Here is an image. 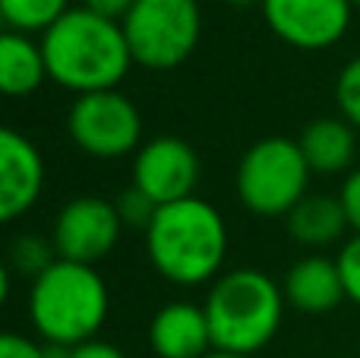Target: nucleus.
<instances>
[{
    "label": "nucleus",
    "instance_id": "nucleus-18",
    "mask_svg": "<svg viewBox=\"0 0 360 358\" xmlns=\"http://www.w3.org/2000/svg\"><path fill=\"white\" fill-rule=\"evenodd\" d=\"M57 260L60 257H57L54 245H48V241L38 238V235H19V238L10 245L13 270H16L19 276H29L32 283H35L41 273H48Z\"/></svg>",
    "mask_w": 360,
    "mask_h": 358
},
{
    "label": "nucleus",
    "instance_id": "nucleus-26",
    "mask_svg": "<svg viewBox=\"0 0 360 358\" xmlns=\"http://www.w3.org/2000/svg\"><path fill=\"white\" fill-rule=\"evenodd\" d=\"M202 358H250V355H234V352H218V349H212V352Z\"/></svg>",
    "mask_w": 360,
    "mask_h": 358
},
{
    "label": "nucleus",
    "instance_id": "nucleus-1",
    "mask_svg": "<svg viewBox=\"0 0 360 358\" xmlns=\"http://www.w3.org/2000/svg\"><path fill=\"white\" fill-rule=\"evenodd\" d=\"M48 76L76 95L105 92L124 82L133 63L124 25L76 6L63 13L41 38Z\"/></svg>",
    "mask_w": 360,
    "mask_h": 358
},
{
    "label": "nucleus",
    "instance_id": "nucleus-20",
    "mask_svg": "<svg viewBox=\"0 0 360 358\" xmlns=\"http://www.w3.org/2000/svg\"><path fill=\"white\" fill-rule=\"evenodd\" d=\"M114 206H117L120 222H124V226H130V228H143V232H149L152 219H155V213H158V203L152 200V197H146L139 187L124 190V194H120L117 200H114Z\"/></svg>",
    "mask_w": 360,
    "mask_h": 358
},
{
    "label": "nucleus",
    "instance_id": "nucleus-14",
    "mask_svg": "<svg viewBox=\"0 0 360 358\" xmlns=\"http://www.w3.org/2000/svg\"><path fill=\"white\" fill-rule=\"evenodd\" d=\"M297 146L304 152L310 171L316 175H338L354 162V127L345 118H316L304 127L297 137Z\"/></svg>",
    "mask_w": 360,
    "mask_h": 358
},
{
    "label": "nucleus",
    "instance_id": "nucleus-23",
    "mask_svg": "<svg viewBox=\"0 0 360 358\" xmlns=\"http://www.w3.org/2000/svg\"><path fill=\"white\" fill-rule=\"evenodd\" d=\"M338 197H342V206H345V213H348L351 228L360 235V168L348 175V181H345Z\"/></svg>",
    "mask_w": 360,
    "mask_h": 358
},
{
    "label": "nucleus",
    "instance_id": "nucleus-25",
    "mask_svg": "<svg viewBox=\"0 0 360 358\" xmlns=\"http://www.w3.org/2000/svg\"><path fill=\"white\" fill-rule=\"evenodd\" d=\"M70 358H127L117 346L111 342H101V340H89L82 346H73L70 349Z\"/></svg>",
    "mask_w": 360,
    "mask_h": 358
},
{
    "label": "nucleus",
    "instance_id": "nucleus-4",
    "mask_svg": "<svg viewBox=\"0 0 360 358\" xmlns=\"http://www.w3.org/2000/svg\"><path fill=\"white\" fill-rule=\"evenodd\" d=\"M29 314L44 342L82 346L108 321V289L95 266L57 260L32 283Z\"/></svg>",
    "mask_w": 360,
    "mask_h": 358
},
{
    "label": "nucleus",
    "instance_id": "nucleus-24",
    "mask_svg": "<svg viewBox=\"0 0 360 358\" xmlns=\"http://www.w3.org/2000/svg\"><path fill=\"white\" fill-rule=\"evenodd\" d=\"M133 4H136V0H82L86 10L98 13V16H105V19H114V23H124L127 13L133 10Z\"/></svg>",
    "mask_w": 360,
    "mask_h": 358
},
{
    "label": "nucleus",
    "instance_id": "nucleus-7",
    "mask_svg": "<svg viewBox=\"0 0 360 358\" xmlns=\"http://www.w3.org/2000/svg\"><path fill=\"white\" fill-rule=\"evenodd\" d=\"M73 143L92 159H120L133 152L143 137V118L136 105L117 89L76 95L67 114Z\"/></svg>",
    "mask_w": 360,
    "mask_h": 358
},
{
    "label": "nucleus",
    "instance_id": "nucleus-6",
    "mask_svg": "<svg viewBox=\"0 0 360 358\" xmlns=\"http://www.w3.org/2000/svg\"><path fill=\"white\" fill-rule=\"evenodd\" d=\"M120 25L133 63L171 70L196 51L202 35V13L196 0H136Z\"/></svg>",
    "mask_w": 360,
    "mask_h": 358
},
{
    "label": "nucleus",
    "instance_id": "nucleus-8",
    "mask_svg": "<svg viewBox=\"0 0 360 358\" xmlns=\"http://www.w3.org/2000/svg\"><path fill=\"white\" fill-rule=\"evenodd\" d=\"M120 213L101 197H76L54 222V251L70 264L95 266L114 251L120 238Z\"/></svg>",
    "mask_w": 360,
    "mask_h": 358
},
{
    "label": "nucleus",
    "instance_id": "nucleus-13",
    "mask_svg": "<svg viewBox=\"0 0 360 358\" xmlns=\"http://www.w3.org/2000/svg\"><path fill=\"white\" fill-rule=\"evenodd\" d=\"M348 298L345 279L338 270V260L326 257H304L288 270L285 276V302L294 304L304 314H326L335 311Z\"/></svg>",
    "mask_w": 360,
    "mask_h": 358
},
{
    "label": "nucleus",
    "instance_id": "nucleus-5",
    "mask_svg": "<svg viewBox=\"0 0 360 358\" xmlns=\"http://www.w3.org/2000/svg\"><path fill=\"white\" fill-rule=\"evenodd\" d=\"M310 175L297 140L269 137L243 152L237 165V197L256 216H288L307 197Z\"/></svg>",
    "mask_w": 360,
    "mask_h": 358
},
{
    "label": "nucleus",
    "instance_id": "nucleus-9",
    "mask_svg": "<svg viewBox=\"0 0 360 358\" xmlns=\"http://www.w3.org/2000/svg\"><path fill=\"white\" fill-rule=\"evenodd\" d=\"M266 25L285 44L300 51H319L335 44L348 32L351 0H262Z\"/></svg>",
    "mask_w": 360,
    "mask_h": 358
},
{
    "label": "nucleus",
    "instance_id": "nucleus-3",
    "mask_svg": "<svg viewBox=\"0 0 360 358\" xmlns=\"http://www.w3.org/2000/svg\"><path fill=\"white\" fill-rule=\"evenodd\" d=\"M285 292L259 270H231L212 285L205 298V317L212 330V349L234 355H253L281 327Z\"/></svg>",
    "mask_w": 360,
    "mask_h": 358
},
{
    "label": "nucleus",
    "instance_id": "nucleus-21",
    "mask_svg": "<svg viewBox=\"0 0 360 358\" xmlns=\"http://www.w3.org/2000/svg\"><path fill=\"white\" fill-rule=\"evenodd\" d=\"M338 270H342L345 279V292L354 304H360V235H354V241L342 247L338 254Z\"/></svg>",
    "mask_w": 360,
    "mask_h": 358
},
{
    "label": "nucleus",
    "instance_id": "nucleus-15",
    "mask_svg": "<svg viewBox=\"0 0 360 358\" xmlns=\"http://www.w3.org/2000/svg\"><path fill=\"white\" fill-rule=\"evenodd\" d=\"M351 228L348 213L342 206V197H326V194H307L297 206L288 213V232L297 245L307 247H326L338 241Z\"/></svg>",
    "mask_w": 360,
    "mask_h": 358
},
{
    "label": "nucleus",
    "instance_id": "nucleus-16",
    "mask_svg": "<svg viewBox=\"0 0 360 358\" xmlns=\"http://www.w3.org/2000/svg\"><path fill=\"white\" fill-rule=\"evenodd\" d=\"M48 80V61L41 44L22 32H4L0 38V89L6 95H29Z\"/></svg>",
    "mask_w": 360,
    "mask_h": 358
},
{
    "label": "nucleus",
    "instance_id": "nucleus-2",
    "mask_svg": "<svg viewBox=\"0 0 360 358\" xmlns=\"http://www.w3.org/2000/svg\"><path fill=\"white\" fill-rule=\"evenodd\" d=\"M146 247L165 279L177 285H199L218 276L228 254V228L212 203L199 197L158 206Z\"/></svg>",
    "mask_w": 360,
    "mask_h": 358
},
{
    "label": "nucleus",
    "instance_id": "nucleus-27",
    "mask_svg": "<svg viewBox=\"0 0 360 358\" xmlns=\"http://www.w3.org/2000/svg\"><path fill=\"white\" fill-rule=\"evenodd\" d=\"M231 6H253V4H262V0H224Z\"/></svg>",
    "mask_w": 360,
    "mask_h": 358
},
{
    "label": "nucleus",
    "instance_id": "nucleus-28",
    "mask_svg": "<svg viewBox=\"0 0 360 358\" xmlns=\"http://www.w3.org/2000/svg\"><path fill=\"white\" fill-rule=\"evenodd\" d=\"M351 4H354V6H360V0H351Z\"/></svg>",
    "mask_w": 360,
    "mask_h": 358
},
{
    "label": "nucleus",
    "instance_id": "nucleus-19",
    "mask_svg": "<svg viewBox=\"0 0 360 358\" xmlns=\"http://www.w3.org/2000/svg\"><path fill=\"white\" fill-rule=\"evenodd\" d=\"M335 99H338V108H342V118L354 130H360V57L345 63V70L338 73Z\"/></svg>",
    "mask_w": 360,
    "mask_h": 358
},
{
    "label": "nucleus",
    "instance_id": "nucleus-22",
    "mask_svg": "<svg viewBox=\"0 0 360 358\" xmlns=\"http://www.w3.org/2000/svg\"><path fill=\"white\" fill-rule=\"evenodd\" d=\"M0 358H48V346H38L25 336L6 333L0 340Z\"/></svg>",
    "mask_w": 360,
    "mask_h": 358
},
{
    "label": "nucleus",
    "instance_id": "nucleus-11",
    "mask_svg": "<svg viewBox=\"0 0 360 358\" xmlns=\"http://www.w3.org/2000/svg\"><path fill=\"white\" fill-rule=\"evenodd\" d=\"M44 187V162L41 152L6 127L0 133V219L13 222L25 216Z\"/></svg>",
    "mask_w": 360,
    "mask_h": 358
},
{
    "label": "nucleus",
    "instance_id": "nucleus-10",
    "mask_svg": "<svg viewBox=\"0 0 360 358\" xmlns=\"http://www.w3.org/2000/svg\"><path fill=\"white\" fill-rule=\"evenodd\" d=\"M196 181H199V156L184 140L158 137L136 152L133 187H139L146 197H152L158 206L193 197Z\"/></svg>",
    "mask_w": 360,
    "mask_h": 358
},
{
    "label": "nucleus",
    "instance_id": "nucleus-12",
    "mask_svg": "<svg viewBox=\"0 0 360 358\" xmlns=\"http://www.w3.org/2000/svg\"><path fill=\"white\" fill-rule=\"evenodd\" d=\"M149 342L158 358H202L212 352V330L205 308L171 302L152 317Z\"/></svg>",
    "mask_w": 360,
    "mask_h": 358
},
{
    "label": "nucleus",
    "instance_id": "nucleus-17",
    "mask_svg": "<svg viewBox=\"0 0 360 358\" xmlns=\"http://www.w3.org/2000/svg\"><path fill=\"white\" fill-rule=\"evenodd\" d=\"M70 0H0V16L10 32H48L63 13H70Z\"/></svg>",
    "mask_w": 360,
    "mask_h": 358
}]
</instances>
